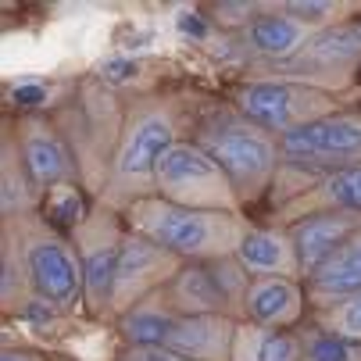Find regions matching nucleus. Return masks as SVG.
I'll list each match as a JSON object with an SVG mask.
<instances>
[{
    "instance_id": "nucleus-21",
    "label": "nucleus",
    "mask_w": 361,
    "mask_h": 361,
    "mask_svg": "<svg viewBox=\"0 0 361 361\" xmlns=\"http://www.w3.org/2000/svg\"><path fill=\"white\" fill-rule=\"evenodd\" d=\"M179 319L183 315L172 312V304L165 300V293H154L143 304L129 307L126 315H118V329L129 340V347H161Z\"/></svg>"
},
{
    "instance_id": "nucleus-5",
    "label": "nucleus",
    "mask_w": 361,
    "mask_h": 361,
    "mask_svg": "<svg viewBox=\"0 0 361 361\" xmlns=\"http://www.w3.org/2000/svg\"><path fill=\"white\" fill-rule=\"evenodd\" d=\"M4 226H11L22 243L32 293L39 300H47L54 312H75L79 300H86V286H82L79 254L72 250V243L65 236H58L43 219L25 215V219H15Z\"/></svg>"
},
{
    "instance_id": "nucleus-13",
    "label": "nucleus",
    "mask_w": 361,
    "mask_h": 361,
    "mask_svg": "<svg viewBox=\"0 0 361 361\" xmlns=\"http://www.w3.org/2000/svg\"><path fill=\"white\" fill-rule=\"evenodd\" d=\"M161 293L172 304V312L183 319L186 315H229V319H236V307L226 297L212 262H186L179 269V276Z\"/></svg>"
},
{
    "instance_id": "nucleus-1",
    "label": "nucleus",
    "mask_w": 361,
    "mask_h": 361,
    "mask_svg": "<svg viewBox=\"0 0 361 361\" xmlns=\"http://www.w3.org/2000/svg\"><path fill=\"white\" fill-rule=\"evenodd\" d=\"M179 143V111L169 100H140L118 129V150L104 183V208L129 212L136 200L154 197V172L165 150Z\"/></svg>"
},
{
    "instance_id": "nucleus-32",
    "label": "nucleus",
    "mask_w": 361,
    "mask_h": 361,
    "mask_svg": "<svg viewBox=\"0 0 361 361\" xmlns=\"http://www.w3.org/2000/svg\"><path fill=\"white\" fill-rule=\"evenodd\" d=\"M0 361H43V354H36V350H15V347H8L4 354H0Z\"/></svg>"
},
{
    "instance_id": "nucleus-11",
    "label": "nucleus",
    "mask_w": 361,
    "mask_h": 361,
    "mask_svg": "<svg viewBox=\"0 0 361 361\" xmlns=\"http://www.w3.org/2000/svg\"><path fill=\"white\" fill-rule=\"evenodd\" d=\"M18 150L25 158V169L32 176V183L39 190H54V186H68L75 179V161H72V150L65 147L61 133L50 126L39 115H25L18 118L15 129Z\"/></svg>"
},
{
    "instance_id": "nucleus-14",
    "label": "nucleus",
    "mask_w": 361,
    "mask_h": 361,
    "mask_svg": "<svg viewBox=\"0 0 361 361\" xmlns=\"http://www.w3.org/2000/svg\"><path fill=\"white\" fill-rule=\"evenodd\" d=\"M240 322L229 315H186L172 326L161 347L190 357V361H233Z\"/></svg>"
},
{
    "instance_id": "nucleus-26",
    "label": "nucleus",
    "mask_w": 361,
    "mask_h": 361,
    "mask_svg": "<svg viewBox=\"0 0 361 361\" xmlns=\"http://www.w3.org/2000/svg\"><path fill=\"white\" fill-rule=\"evenodd\" d=\"M279 11H286L290 18L312 25V29H329V25H340V18L350 11L347 4H333V0H283L276 4Z\"/></svg>"
},
{
    "instance_id": "nucleus-16",
    "label": "nucleus",
    "mask_w": 361,
    "mask_h": 361,
    "mask_svg": "<svg viewBox=\"0 0 361 361\" xmlns=\"http://www.w3.org/2000/svg\"><path fill=\"white\" fill-rule=\"evenodd\" d=\"M307 293L297 279H254L243 300V319L265 329H290L304 315Z\"/></svg>"
},
{
    "instance_id": "nucleus-28",
    "label": "nucleus",
    "mask_w": 361,
    "mask_h": 361,
    "mask_svg": "<svg viewBox=\"0 0 361 361\" xmlns=\"http://www.w3.org/2000/svg\"><path fill=\"white\" fill-rule=\"evenodd\" d=\"M118 361H190V357H183L169 347H126L118 354Z\"/></svg>"
},
{
    "instance_id": "nucleus-31",
    "label": "nucleus",
    "mask_w": 361,
    "mask_h": 361,
    "mask_svg": "<svg viewBox=\"0 0 361 361\" xmlns=\"http://www.w3.org/2000/svg\"><path fill=\"white\" fill-rule=\"evenodd\" d=\"M179 29L190 32V36H204V32H208L204 22H200V15H179Z\"/></svg>"
},
{
    "instance_id": "nucleus-2",
    "label": "nucleus",
    "mask_w": 361,
    "mask_h": 361,
    "mask_svg": "<svg viewBox=\"0 0 361 361\" xmlns=\"http://www.w3.org/2000/svg\"><path fill=\"white\" fill-rule=\"evenodd\" d=\"M126 219H129L133 233L172 250L183 262H222V257H236L240 243L250 233L243 215L193 212V208L169 204L161 197L136 200L126 212Z\"/></svg>"
},
{
    "instance_id": "nucleus-19",
    "label": "nucleus",
    "mask_w": 361,
    "mask_h": 361,
    "mask_svg": "<svg viewBox=\"0 0 361 361\" xmlns=\"http://www.w3.org/2000/svg\"><path fill=\"white\" fill-rule=\"evenodd\" d=\"M315 32H319V29H312V25H304V22L290 18V15L279 11L276 4H265V11L257 15L254 25L247 29V43H250L254 54H262L265 61L283 65V61H290Z\"/></svg>"
},
{
    "instance_id": "nucleus-27",
    "label": "nucleus",
    "mask_w": 361,
    "mask_h": 361,
    "mask_svg": "<svg viewBox=\"0 0 361 361\" xmlns=\"http://www.w3.org/2000/svg\"><path fill=\"white\" fill-rule=\"evenodd\" d=\"M265 11V4H219L215 8V15H219V22L222 25H240L243 32L254 25V18Z\"/></svg>"
},
{
    "instance_id": "nucleus-30",
    "label": "nucleus",
    "mask_w": 361,
    "mask_h": 361,
    "mask_svg": "<svg viewBox=\"0 0 361 361\" xmlns=\"http://www.w3.org/2000/svg\"><path fill=\"white\" fill-rule=\"evenodd\" d=\"M43 100H47L43 86H18L15 90V104H22V108H36V104H43Z\"/></svg>"
},
{
    "instance_id": "nucleus-15",
    "label": "nucleus",
    "mask_w": 361,
    "mask_h": 361,
    "mask_svg": "<svg viewBox=\"0 0 361 361\" xmlns=\"http://www.w3.org/2000/svg\"><path fill=\"white\" fill-rule=\"evenodd\" d=\"M354 233H361V215H354V212H326V215H312V219H300L297 226H290V240L297 247L304 279L312 276L333 250H340Z\"/></svg>"
},
{
    "instance_id": "nucleus-9",
    "label": "nucleus",
    "mask_w": 361,
    "mask_h": 361,
    "mask_svg": "<svg viewBox=\"0 0 361 361\" xmlns=\"http://www.w3.org/2000/svg\"><path fill=\"white\" fill-rule=\"evenodd\" d=\"M126 233L118 229V219L111 208H100L86 215L72 229V247L79 254L82 265V286H86V304L90 312L104 315L111 312V290H115V265H118V250H122Z\"/></svg>"
},
{
    "instance_id": "nucleus-24",
    "label": "nucleus",
    "mask_w": 361,
    "mask_h": 361,
    "mask_svg": "<svg viewBox=\"0 0 361 361\" xmlns=\"http://www.w3.org/2000/svg\"><path fill=\"white\" fill-rule=\"evenodd\" d=\"M300 361H361V343L315 329L300 336Z\"/></svg>"
},
{
    "instance_id": "nucleus-25",
    "label": "nucleus",
    "mask_w": 361,
    "mask_h": 361,
    "mask_svg": "<svg viewBox=\"0 0 361 361\" xmlns=\"http://www.w3.org/2000/svg\"><path fill=\"white\" fill-rule=\"evenodd\" d=\"M319 329L361 343V290L343 297V300H336L333 307H322L319 312Z\"/></svg>"
},
{
    "instance_id": "nucleus-29",
    "label": "nucleus",
    "mask_w": 361,
    "mask_h": 361,
    "mask_svg": "<svg viewBox=\"0 0 361 361\" xmlns=\"http://www.w3.org/2000/svg\"><path fill=\"white\" fill-rule=\"evenodd\" d=\"M100 75L111 79V82H126L129 75H136V65L133 61H104L100 65Z\"/></svg>"
},
{
    "instance_id": "nucleus-6",
    "label": "nucleus",
    "mask_w": 361,
    "mask_h": 361,
    "mask_svg": "<svg viewBox=\"0 0 361 361\" xmlns=\"http://www.w3.org/2000/svg\"><path fill=\"white\" fill-rule=\"evenodd\" d=\"M236 111L276 136H286L300 126H312L319 118L336 115V97L304 82L286 79H262L247 82L236 93Z\"/></svg>"
},
{
    "instance_id": "nucleus-3",
    "label": "nucleus",
    "mask_w": 361,
    "mask_h": 361,
    "mask_svg": "<svg viewBox=\"0 0 361 361\" xmlns=\"http://www.w3.org/2000/svg\"><path fill=\"white\" fill-rule=\"evenodd\" d=\"M193 143L215 158V165L229 176L243 204L262 197L283 165L279 136L254 126L240 111H222V115H212L208 122H200Z\"/></svg>"
},
{
    "instance_id": "nucleus-20",
    "label": "nucleus",
    "mask_w": 361,
    "mask_h": 361,
    "mask_svg": "<svg viewBox=\"0 0 361 361\" xmlns=\"http://www.w3.org/2000/svg\"><path fill=\"white\" fill-rule=\"evenodd\" d=\"M39 200V186L32 183L25 158L18 150L15 133H4V143H0V212H4V222L25 219Z\"/></svg>"
},
{
    "instance_id": "nucleus-10",
    "label": "nucleus",
    "mask_w": 361,
    "mask_h": 361,
    "mask_svg": "<svg viewBox=\"0 0 361 361\" xmlns=\"http://www.w3.org/2000/svg\"><path fill=\"white\" fill-rule=\"evenodd\" d=\"M186 262L176 257L172 250L158 247L154 240L140 233H126L118 265H115V290H111V315H126L129 307L143 304L147 297L161 293L183 269Z\"/></svg>"
},
{
    "instance_id": "nucleus-7",
    "label": "nucleus",
    "mask_w": 361,
    "mask_h": 361,
    "mask_svg": "<svg viewBox=\"0 0 361 361\" xmlns=\"http://www.w3.org/2000/svg\"><path fill=\"white\" fill-rule=\"evenodd\" d=\"M357 68H361V25L340 22V25L319 29L290 61L276 65V75L286 82H304V86L333 93L347 86Z\"/></svg>"
},
{
    "instance_id": "nucleus-4",
    "label": "nucleus",
    "mask_w": 361,
    "mask_h": 361,
    "mask_svg": "<svg viewBox=\"0 0 361 361\" xmlns=\"http://www.w3.org/2000/svg\"><path fill=\"white\" fill-rule=\"evenodd\" d=\"M154 197H161L179 208L193 212H226V215H243V200L229 176L215 165L208 150H200L193 140H179L154 172Z\"/></svg>"
},
{
    "instance_id": "nucleus-23",
    "label": "nucleus",
    "mask_w": 361,
    "mask_h": 361,
    "mask_svg": "<svg viewBox=\"0 0 361 361\" xmlns=\"http://www.w3.org/2000/svg\"><path fill=\"white\" fill-rule=\"evenodd\" d=\"M0 300H4V312H25L36 300L25 257H22V243L11 226H4V247H0Z\"/></svg>"
},
{
    "instance_id": "nucleus-12",
    "label": "nucleus",
    "mask_w": 361,
    "mask_h": 361,
    "mask_svg": "<svg viewBox=\"0 0 361 361\" xmlns=\"http://www.w3.org/2000/svg\"><path fill=\"white\" fill-rule=\"evenodd\" d=\"M276 212L286 222V229L297 226L300 219L326 215V212H354V215H361V165L340 169L333 176H322L315 186L300 190L293 200H283Z\"/></svg>"
},
{
    "instance_id": "nucleus-18",
    "label": "nucleus",
    "mask_w": 361,
    "mask_h": 361,
    "mask_svg": "<svg viewBox=\"0 0 361 361\" xmlns=\"http://www.w3.org/2000/svg\"><path fill=\"white\" fill-rule=\"evenodd\" d=\"M357 290H361V233H354L340 250H333L326 262L307 276L304 293L322 312V307H333L336 300H343Z\"/></svg>"
},
{
    "instance_id": "nucleus-8",
    "label": "nucleus",
    "mask_w": 361,
    "mask_h": 361,
    "mask_svg": "<svg viewBox=\"0 0 361 361\" xmlns=\"http://www.w3.org/2000/svg\"><path fill=\"white\" fill-rule=\"evenodd\" d=\"M279 154L293 169H312L333 176L340 169L361 165V111L357 115H329L312 126H300L279 136Z\"/></svg>"
},
{
    "instance_id": "nucleus-22",
    "label": "nucleus",
    "mask_w": 361,
    "mask_h": 361,
    "mask_svg": "<svg viewBox=\"0 0 361 361\" xmlns=\"http://www.w3.org/2000/svg\"><path fill=\"white\" fill-rule=\"evenodd\" d=\"M233 361H300V336L286 329H265L254 322H240Z\"/></svg>"
},
{
    "instance_id": "nucleus-17",
    "label": "nucleus",
    "mask_w": 361,
    "mask_h": 361,
    "mask_svg": "<svg viewBox=\"0 0 361 361\" xmlns=\"http://www.w3.org/2000/svg\"><path fill=\"white\" fill-rule=\"evenodd\" d=\"M236 262L254 279H300V257L290 229H250L236 250Z\"/></svg>"
}]
</instances>
